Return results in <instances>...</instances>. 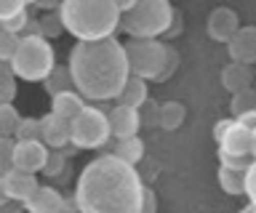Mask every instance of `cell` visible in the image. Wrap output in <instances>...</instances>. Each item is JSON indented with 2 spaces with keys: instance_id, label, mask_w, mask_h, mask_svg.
<instances>
[{
  "instance_id": "obj_29",
  "label": "cell",
  "mask_w": 256,
  "mask_h": 213,
  "mask_svg": "<svg viewBox=\"0 0 256 213\" xmlns=\"http://www.w3.org/2000/svg\"><path fill=\"white\" fill-rule=\"evenodd\" d=\"M243 195L248 197V205L256 208V160L248 163V168L243 173Z\"/></svg>"
},
{
  "instance_id": "obj_13",
  "label": "cell",
  "mask_w": 256,
  "mask_h": 213,
  "mask_svg": "<svg viewBox=\"0 0 256 213\" xmlns=\"http://www.w3.org/2000/svg\"><path fill=\"white\" fill-rule=\"evenodd\" d=\"M67 208V200L56 187H38V192L24 203V211L27 213H64Z\"/></svg>"
},
{
  "instance_id": "obj_33",
  "label": "cell",
  "mask_w": 256,
  "mask_h": 213,
  "mask_svg": "<svg viewBox=\"0 0 256 213\" xmlns=\"http://www.w3.org/2000/svg\"><path fill=\"white\" fill-rule=\"evenodd\" d=\"M176 67H179V53H176L174 48H168V59H166V72L160 75V80H168L174 72H176Z\"/></svg>"
},
{
  "instance_id": "obj_21",
  "label": "cell",
  "mask_w": 256,
  "mask_h": 213,
  "mask_svg": "<svg viewBox=\"0 0 256 213\" xmlns=\"http://www.w3.org/2000/svg\"><path fill=\"white\" fill-rule=\"evenodd\" d=\"M230 109H232V120H246V117L256 115V91H240L230 99Z\"/></svg>"
},
{
  "instance_id": "obj_39",
  "label": "cell",
  "mask_w": 256,
  "mask_h": 213,
  "mask_svg": "<svg viewBox=\"0 0 256 213\" xmlns=\"http://www.w3.org/2000/svg\"><path fill=\"white\" fill-rule=\"evenodd\" d=\"M64 213H78V211H75V205H72V208L67 205V208H64Z\"/></svg>"
},
{
  "instance_id": "obj_6",
  "label": "cell",
  "mask_w": 256,
  "mask_h": 213,
  "mask_svg": "<svg viewBox=\"0 0 256 213\" xmlns=\"http://www.w3.org/2000/svg\"><path fill=\"white\" fill-rule=\"evenodd\" d=\"M126 45V59L131 77L150 83L160 80V75L166 72V59H168V45L160 40H128Z\"/></svg>"
},
{
  "instance_id": "obj_7",
  "label": "cell",
  "mask_w": 256,
  "mask_h": 213,
  "mask_svg": "<svg viewBox=\"0 0 256 213\" xmlns=\"http://www.w3.org/2000/svg\"><path fill=\"white\" fill-rule=\"evenodd\" d=\"M112 139L107 112L99 107H86L70 123V144L75 149H99Z\"/></svg>"
},
{
  "instance_id": "obj_30",
  "label": "cell",
  "mask_w": 256,
  "mask_h": 213,
  "mask_svg": "<svg viewBox=\"0 0 256 213\" xmlns=\"http://www.w3.org/2000/svg\"><path fill=\"white\" fill-rule=\"evenodd\" d=\"M64 168H67L64 152H59V149H48V160H46V168H43L46 176H62Z\"/></svg>"
},
{
  "instance_id": "obj_9",
  "label": "cell",
  "mask_w": 256,
  "mask_h": 213,
  "mask_svg": "<svg viewBox=\"0 0 256 213\" xmlns=\"http://www.w3.org/2000/svg\"><path fill=\"white\" fill-rule=\"evenodd\" d=\"M0 184H3V195L8 203H16V205H24L30 200L32 195L38 192L40 181L38 176H32V173H22V171H6L3 176H0Z\"/></svg>"
},
{
  "instance_id": "obj_23",
  "label": "cell",
  "mask_w": 256,
  "mask_h": 213,
  "mask_svg": "<svg viewBox=\"0 0 256 213\" xmlns=\"http://www.w3.org/2000/svg\"><path fill=\"white\" fill-rule=\"evenodd\" d=\"M43 85H46V91L51 93V96H56V93H62V91H70V85H72V80H70V69L56 64L54 72L43 80Z\"/></svg>"
},
{
  "instance_id": "obj_12",
  "label": "cell",
  "mask_w": 256,
  "mask_h": 213,
  "mask_svg": "<svg viewBox=\"0 0 256 213\" xmlns=\"http://www.w3.org/2000/svg\"><path fill=\"white\" fill-rule=\"evenodd\" d=\"M227 53L235 64H256V27H240L227 43Z\"/></svg>"
},
{
  "instance_id": "obj_26",
  "label": "cell",
  "mask_w": 256,
  "mask_h": 213,
  "mask_svg": "<svg viewBox=\"0 0 256 213\" xmlns=\"http://www.w3.org/2000/svg\"><path fill=\"white\" fill-rule=\"evenodd\" d=\"M64 32L62 29V21H59V13H46L43 19H38V27H35V35H40V37H59Z\"/></svg>"
},
{
  "instance_id": "obj_14",
  "label": "cell",
  "mask_w": 256,
  "mask_h": 213,
  "mask_svg": "<svg viewBox=\"0 0 256 213\" xmlns=\"http://www.w3.org/2000/svg\"><path fill=\"white\" fill-rule=\"evenodd\" d=\"M30 11L22 0H0V29L11 35H19L30 27Z\"/></svg>"
},
{
  "instance_id": "obj_15",
  "label": "cell",
  "mask_w": 256,
  "mask_h": 213,
  "mask_svg": "<svg viewBox=\"0 0 256 213\" xmlns=\"http://www.w3.org/2000/svg\"><path fill=\"white\" fill-rule=\"evenodd\" d=\"M40 141H43L48 149L64 152V147H70V123H64L56 115L48 112L43 120H40Z\"/></svg>"
},
{
  "instance_id": "obj_37",
  "label": "cell",
  "mask_w": 256,
  "mask_h": 213,
  "mask_svg": "<svg viewBox=\"0 0 256 213\" xmlns=\"http://www.w3.org/2000/svg\"><path fill=\"white\" fill-rule=\"evenodd\" d=\"M240 213H256V208H254V205H246V208L240 211Z\"/></svg>"
},
{
  "instance_id": "obj_17",
  "label": "cell",
  "mask_w": 256,
  "mask_h": 213,
  "mask_svg": "<svg viewBox=\"0 0 256 213\" xmlns=\"http://www.w3.org/2000/svg\"><path fill=\"white\" fill-rule=\"evenodd\" d=\"M222 85L232 93V96L240 93V91L254 88V69L246 67V64H235V61H230V64L222 69Z\"/></svg>"
},
{
  "instance_id": "obj_40",
  "label": "cell",
  "mask_w": 256,
  "mask_h": 213,
  "mask_svg": "<svg viewBox=\"0 0 256 213\" xmlns=\"http://www.w3.org/2000/svg\"><path fill=\"white\" fill-rule=\"evenodd\" d=\"M254 91H256V85H254Z\"/></svg>"
},
{
  "instance_id": "obj_4",
  "label": "cell",
  "mask_w": 256,
  "mask_h": 213,
  "mask_svg": "<svg viewBox=\"0 0 256 213\" xmlns=\"http://www.w3.org/2000/svg\"><path fill=\"white\" fill-rule=\"evenodd\" d=\"M176 11L168 0H136L134 8L120 16V27L131 40H158L160 35L171 32Z\"/></svg>"
},
{
  "instance_id": "obj_36",
  "label": "cell",
  "mask_w": 256,
  "mask_h": 213,
  "mask_svg": "<svg viewBox=\"0 0 256 213\" xmlns=\"http://www.w3.org/2000/svg\"><path fill=\"white\" fill-rule=\"evenodd\" d=\"M251 160H256V128H251Z\"/></svg>"
},
{
  "instance_id": "obj_27",
  "label": "cell",
  "mask_w": 256,
  "mask_h": 213,
  "mask_svg": "<svg viewBox=\"0 0 256 213\" xmlns=\"http://www.w3.org/2000/svg\"><path fill=\"white\" fill-rule=\"evenodd\" d=\"M16 99V77L8 72V67L0 69V104H14Z\"/></svg>"
},
{
  "instance_id": "obj_34",
  "label": "cell",
  "mask_w": 256,
  "mask_h": 213,
  "mask_svg": "<svg viewBox=\"0 0 256 213\" xmlns=\"http://www.w3.org/2000/svg\"><path fill=\"white\" fill-rule=\"evenodd\" d=\"M230 123H232V117H224V120H219V123L214 125V139H216V141L224 136V131L230 128Z\"/></svg>"
},
{
  "instance_id": "obj_8",
  "label": "cell",
  "mask_w": 256,
  "mask_h": 213,
  "mask_svg": "<svg viewBox=\"0 0 256 213\" xmlns=\"http://www.w3.org/2000/svg\"><path fill=\"white\" fill-rule=\"evenodd\" d=\"M48 160V147L43 141H14V155H11V168L22 173H43Z\"/></svg>"
},
{
  "instance_id": "obj_20",
  "label": "cell",
  "mask_w": 256,
  "mask_h": 213,
  "mask_svg": "<svg viewBox=\"0 0 256 213\" xmlns=\"http://www.w3.org/2000/svg\"><path fill=\"white\" fill-rule=\"evenodd\" d=\"M110 155H115L118 160H123V163H128V165H134V168H136V163H139L142 157H144V141H142L139 136L120 139Z\"/></svg>"
},
{
  "instance_id": "obj_18",
  "label": "cell",
  "mask_w": 256,
  "mask_h": 213,
  "mask_svg": "<svg viewBox=\"0 0 256 213\" xmlns=\"http://www.w3.org/2000/svg\"><path fill=\"white\" fill-rule=\"evenodd\" d=\"M118 99H120V104H123V107L142 109L150 101V85L144 80H139V77H128V83L123 85V91H120Z\"/></svg>"
},
{
  "instance_id": "obj_28",
  "label": "cell",
  "mask_w": 256,
  "mask_h": 213,
  "mask_svg": "<svg viewBox=\"0 0 256 213\" xmlns=\"http://www.w3.org/2000/svg\"><path fill=\"white\" fill-rule=\"evenodd\" d=\"M19 40H22V35H11L6 29H0V61L3 64H8L14 59L16 48H19Z\"/></svg>"
},
{
  "instance_id": "obj_22",
  "label": "cell",
  "mask_w": 256,
  "mask_h": 213,
  "mask_svg": "<svg viewBox=\"0 0 256 213\" xmlns=\"http://www.w3.org/2000/svg\"><path fill=\"white\" fill-rule=\"evenodd\" d=\"M243 173L246 171H235V168H219V187L224 189L227 195L232 197H238V195H243Z\"/></svg>"
},
{
  "instance_id": "obj_2",
  "label": "cell",
  "mask_w": 256,
  "mask_h": 213,
  "mask_svg": "<svg viewBox=\"0 0 256 213\" xmlns=\"http://www.w3.org/2000/svg\"><path fill=\"white\" fill-rule=\"evenodd\" d=\"M67 69L72 91H78L83 99L91 101L118 99L131 77L126 45L115 37H107L99 43H78L70 51Z\"/></svg>"
},
{
  "instance_id": "obj_3",
  "label": "cell",
  "mask_w": 256,
  "mask_h": 213,
  "mask_svg": "<svg viewBox=\"0 0 256 213\" xmlns=\"http://www.w3.org/2000/svg\"><path fill=\"white\" fill-rule=\"evenodd\" d=\"M62 29L78 43H99L115 37L120 27V13L115 0H64L59 3Z\"/></svg>"
},
{
  "instance_id": "obj_35",
  "label": "cell",
  "mask_w": 256,
  "mask_h": 213,
  "mask_svg": "<svg viewBox=\"0 0 256 213\" xmlns=\"http://www.w3.org/2000/svg\"><path fill=\"white\" fill-rule=\"evenodd\" d=\"M0 213H16V203H3L0 205Z\"/></svg>"
},
{
  "instance_id": "obj_11",
  "label": "cell",
  "mask_w": 256,
  "mask_h": 213,
  "mask_svg": "<svg viewBox=\"0 0 256 213\" xmlns=\"http://www.w3.org/2000/svg\"><path fill=\"white\" fill-rule=\"evenodd\" d=\"M107 120H110V133L118 141L136 136L142 128V112L139 109H131V107H123V104L112 107L107 112Z\"/></svg>"
},
{
  "instance_id": "obj_32",
  "label": "cell",
  "mask_w": 256,
  "mask_h": 213,
  "mask_svg": "<svg viewBox=\"0 0 256 213\" xmlns=\"http://www.w3.org/2000/svg\"><path fill=\"white\" fill-rule=\"evenodd\" d=\"M139 213H158V197L152 189L144 187V197H142V211Z\"/></svg>"
},
{
  "instance_id": "obj_38",
  "label": "cell",
  "mask_w": 256,
  "mask_h": 213,
  "mask_svg": "<svg viewBox=\"0 0 256 213\" xmlns=\"http://www.w3.org/2000/svg\"><path fill=\"white\" fill-rule=\"evenodd\" d=\"M3 203H8V200H6V195H3V184H0V205H3Z\"/></svg>"
},
{
  "instance_id": "obj_24",
  "label": "cell",
  "mask_w": 256,
  "mask_h": 213,
  "mask_svg": "<svg viewBox=\"0 0 256 213\" xmlns=\"http://www.w3.org/2000/svg\"><path fill=\"white\" fill-rule=\"evenodd\" d=\"M19 120L22 115L16 112L14 104H0V139H14Z\"/></svg>"
},
{
  "instance_id": "obj_5",
  "label": "cell",
  "mask_w": 256,
  "mask_h": 213,
  "mask_svg": "<svg viewBox=\"0 0 256 213\" xmlns=\"http://www.w3.org/2000/svg\"><path fill=\"white\" fill-rule=\"evenodd\" d=\"M54 67H56V53L51 43L35 32L22 35L19 48H16L14 59L8 61V72L24 83H43L54 72Z\"/></svg>"
},
{
  "instance_id": "obj_19",
  "label": "cell",
  "mask_w": 256,
  "mask_h": 213,
  "mask_svg": "<svg viewBox=\"0 0 256 213\" xmlns=\"http://www.w3.org/2000/svg\"><path fill=\"white\" fill-rule=\"evenodd\" d=\"M184 117H187V107L182 101H163V104H158V125L163 131L182 128Z\"/></svg>"
},
{
  "instance_id": "obj_10",
  "label": "cell",
  "mask_w": 256,
  "mask_h": 213,
  "mask_svg": "<svg viewBox=\"0 0 256 213\" xmlns=\"http://www.w3.org/2000/svg\"><path fill=\"white\" fill-rule=\"evenodd\" d=\"M238 29H240V16L232 8H227V5L214 8L206 19V32L216 43H230Z\"/></svg>"
},
{
  "instance_id": "obj_1",
  "label": "cell",
  "mask_w": 256,
  "mask_h": 213,
  "mask_svg": "<svg viewBox=\"0 0 256 213\" xmlns=\"http://www.w3.org/2000/svg\"><path fill=\"white\" fill-rule=\"evenodd\" d=\"M142 197L139 171L115 155H99L80 171L72 205L78 213H139Z\"/></svg>"
},
{
  "instance_id": "obj_31",
  "label": "cell",
  "mask_w": 256,
  "mask_h": 213,
  "mask_svg": "<svg viewBox=\"0 0 256 213\" xmlns=\"http://www.w3.org/2000/svg\"><path fill=\"white\" fill-rule=\"evenodd\" d=\"M11 155H14V139H0V176L11 171Z\"/></svg>"
},
{
  "instance_id": "obj_16",
  "label": "cell",
  "mask_w": 256,
  "mask_h": 213,
  "mask_svg": "<svg viewBox=\"0 0 256 213\" xmlns=\"http://www.w3.org/2000/svg\"><path fill=\"white\" fill-rule=\"evenodd\" d=\"M83 109H86V99L80 96L78 91H72V88L51 96V115H56L64 123H72Z\"/></svg>"
},
{
  "instance_id": "obj_25",
  "label": "cell",
  "mask_w": 256,
  "mask_h": 213,
  "mask_svg": "<svg viewBox=\"0 0 256 213\" xmlns=\"http://www.w3.org/2000/svg\"><path fill=\"white\" fill-rule=\"evenodd\" d=\"M14 141H40V120L38 117H22L16 125Z\"/></svg>"
}]
</instances>
